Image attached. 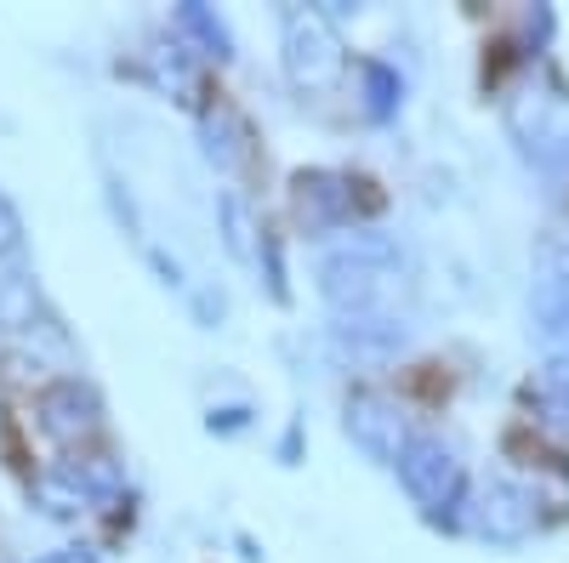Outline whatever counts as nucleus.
Masks as SVG:
<instances>
[{"instance_id": "nucleus-11", "label": "nucleus", "mask_w": 569, "mask_h": 563, "mask_svg": "<svg viewBox=\"0 0 569 563\" xmlns=\"http://www.w3.org/2000/svg\"><path fill=\"white\" fill-rule=\"evenodd\" d=\"M29 501H34V512H46V519H58V524H74V519H86V512L98 506V501H91V495L63 473V466L40 473V479H34V490H29Z\"/></svg>"}, {"instance_id": "nucleus-15", "label": "nucleus", "mask_w": 569, "mask_h": 563, "mask_svg": "<svg viewBox=\"0 0 569 563\" xmlns=\"http://www.w3.org/2000/svg\"><path fill=\"white\" fill-rule=\"evenodd\" d=\"M177 29H182L188 40H200L206 58H228V29H222L206 7H177Z\"/></svg>"}, {"instance_id": "nucleus-18", "label": "nucleus", "mask_w": 569, "mask_h": 563, "mask_svg": "<svg viewBox=\"0 0 569 563\" xmlns=\"http://www.w3.org/2000/svg\"><path fill=\"white\" fill-rule=\"evenodd\" d=\"M18 240H23V222H18L12 200H0V257H7V251H18Z\"/></svg>"}, {"instance_id": "nucleus-4", "label": "nucleus", "mask_w": 569, "mask_h": 563, "mask_svg": "<svg viewBox=\"0 0 569 563\" xmlns=\"http://www.w3.org/2000/svg\"><path fill=\"white\" fill-rule=\"evenodd\" d=\"M399 484L421 512H445L461 495V461L445 439H410V450L399 455Z\"/></svg>"}, {"instance_id": "nucleus-16", "label": "nucleus", "mask_w": 569, "mask_h": 563, "mask_svg": "<svg viewBox=\"0 0 569 563\" xmlns=\"http://www.w3.org/2000/svg\"><path fill=\"white\" fill-rule=\"evenodd\" d=\"M149 74H154L166 91H177V98H188V91H194V69H188L182 46H160V52H149Z\"/></svg>"}, {"instance_id": "nucleus-21", "label": "nucleus", "mask_w": 569, "mask_h": 563, "mask_svg": "<svg viewBox=\"0 0 569 563\" xmlns=\"http://www.w3.org/2000/svg\"><path fill=\"white\" fill-rule=\"evenodd\" d=\"M558 353H569V342H563V348H558Z\"/></svg>"}, {"instance_id": "nucleus-7", "label": "nucleus", "mask_w": 569, "mask_h": 563, "mask_svg": "<svg viewBox=\"0 0 569 563\" xmlns=\"http://www.w3.org/2000/svg\"><path fill=\"white\" fill-rule=\"evenodd\" d=\"M467 524L485 541H525L536 530V495L507 484V479H490V484H479V495H472Z\"/></svg>"}, {"instance_id": "nucleus-14", "label": "nucleus", "mask_w": 569, "mask_h": 563, "mask_svg": "<svg viewBox=\"0 0 569 563\" xmlns=\"http://www.w3.org/2000/svg\"><path fill=\"white\" fill-rule=\"evenodd\" d=\"M359 80H365V114L370 120H388L405 98V80L388 69V63H359Z\"/></svg>"}, {"instance_id": "nucleus-12", "label": "nucleus", "mask_w": 569, "mask_h": 563, "mask_svg": "<svg viewBox=\"0 0 569 563\" xmlns=\"http://www.w3.org/2000/svg\"><path fill=\"white\" fill-rule=\"evenodd\" d=\"M40 324H46V308H40L34 279H23V273L0 279V331L23 336V331H40Z\"/></svg>"}, {"instance_id": "nucleus-9", "label": "nucleus", "mask_w": 569, "mask_h": 563, "mask_svg": "<svg viewBox=\"0 0 569 563\" xmlns=\"http://www.w3.org/2000/svg\"><path fill=\"white\" fill-rule=\"evenodd\" d=\"M291 211L308 233H325L337 228L348 211H353V177L342 171H297L291 182Z\"/></svg>"}, {"instance_id": "nucleus-1", "label": "nucleus", "mask_w": 569, "mask_h": 563, "mask_svg": "<svg viewBox=\"0 0 569 563\" xmlns=\"http://www.w3.org/2000/svg\"><path fill=\"white\" fill-rule=\"evenodd\" d=\"M319 291L325 302L348 319H393L405 296V273H399V245L382 233H353L348 245H337L319 268Z\"/></svg>"}, {"instance_id": "nucleus-6", "label": "nucleus", "mask_w": 569, "mask_h": 563, "mask_svg": "<svg viewBox=\"0 0 569 563\" xmlns=\"http://www.w3.org/2000/svg\"><path fill=\"white\" fill-rule=\"evenodd\" d=\"M34 415H40V433L52 439V444H63V450H74V444H86V439H98V428H103V404H98V393H91L86 382H58V388H46Z\"/></svg>"}, {"instance_id": "nucleus-3", "label": "nucleus", "mask_w": 569, "mask_h": 563, "mask_svg": "<svg viewBox=\"0 0 569 563\" xmlns=\"http://www.w3.org/2000/svg\"><path fill=\"white\" fill-rule=\"evenodd\" d=\"M507 131L536 165H558L569 154V98L552 80H525L507 98Z\"/></svg>"}, {"instance_id": "nucleus-2", "label": "nucleus", "mask_w": 569, "mask_h": 563, "mask_svg": "<svg viewBox=\"0 0 569 563\" xmlns=\"http://www.w3.org/2000/svg\"><path fill=\"white\" fill-rule=\"evenodd\" d=\"M279 46H284V74H291L297 91H330L348 69V52L337 29H330V12L319 7H291L279 18Z\"/></svg>"}, {"instance_id": "nucleus-5", "label": "nucleus", "mask_w": 569, "mask_h": 563, "mask_svg": "<svg viewBox=\"0 0 569 563\" xmlns=\"http://www.w3.org/2000/svg\"><path fill=\"white\" fill-rule=\"evenodd\" d=\"M348 439H353L370 461L399 466V455L410 450V415H405V404L388 399V393H353V399H348Z\"/></svg>"}, {"instance_id": "nucleus-13", "label": "nucleus", "mask_w": 569, "mask_h": 563, "mask_svg": "<svg viewBox=\"0 0 569 563\" xmlns=\"http://www.w3.org/2000/svg\"><path fill=\"white\" fill-rule=\"evenodd\" d=\"M217 217H222V245L240 257V262H257V222H251L246 200L240 194H222L217 200Z\"/></svg>"}, {"instance_id": "nucleus-19", "label": "nucleus", "mask_w": 569, "mask_h": 563, "mask_svg": "<svg viewBox=\"0 0 569 563\" xmlns=\"http://www.w3.org/2000/svg\"><path fill=\"white\" fill-rule=\"evenodd\" d=\"M34 563H98V552H86V546H63V552H46Z\"/></svg>"}, {"instance_id": "nucleus-20", "label": "nucleus", "mask_w": 569, "mask_h": 563, "mask_svg": "<svg viewBox=\"0 0 569 563\" xmlns=\"http://www.w3.org/2000/svg\"><path fill=\"white\" fill-rule=\"evenodd\" d=\"M246 421V410H211V428H222V433H233Z\"/></svg>"}, {"instance_id": "nucleus-17", "label": "nucleus", "mask_w": 569, "mask_h": 563, "mask_svg": "<svg viewBox=\"0 0 569 563\" xmlns=\"http://www.w3.org/2000/svg\"><path fill=\"white\" fill-rule=\"evenodd\" d=\"M541 388H547V399L558 404V415L569 421V353H547V370H541Z\"/></svg>"}, {"instance_id": "nucleus-8", "label": "nucleus", "mask_w": 569, "mask_h": 563, "mask_svg": "<svg viewBox=\"0 0 569 563\" xmlns=\"http://www.w3.org/2000/svg\"><path fill=\"white\" fill-rule=\"evenodd\" d=\"M536 319L547 353H558L569 342V240H541L536 251Z\"/></svg>"}, {"instance_id": "nucleus-10", "label": "nucleus", "mask_w": 569, "mask_h": 563, "mask_svg": "<svg viewBox=\"0 0 569 563\" xmlns=\"http://www.w3.org/2000/svg\"><path fill=\"white\" fill-rule=\"evenodd\" d=\"M200 143H206V160L217 171H233V165L251 160V125L233 114L228 103H217V109L200 114Z\"/></svg>"}]
</instances>
